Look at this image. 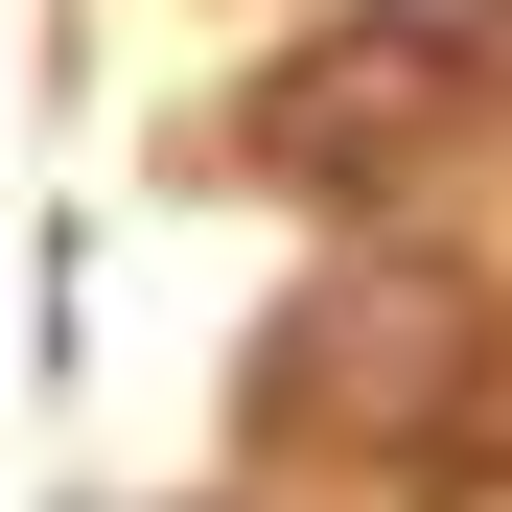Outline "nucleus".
<instances>
[{
    "label": "nucleus",
    "instance_id": "f257e3e1",
    "mask_svg": "<svg viewBox=\"0 0 512 512\" xmlns=\"http://www.w3.org/2000/svg\"><path fill=\"white\" fill-rule=\"evenodd\" d=\"M489 396H512V303L466 280V256H419V233L326 256V280H303L280 326H256V419H280V443H373V466H443Z\"/></svg>",
    "mask_w": 512,
    "mask_h": 512
},
{
    "label": "nucleus",
    "instance_id": "f03ea898",
    "mask_svg": "<svg viewBox=\"0 0 512 512\" xmlns=\"http://www.w3.org/2000/svg\"><path fill=\"white\" fill-rule=\"evenodd\" d=\"M443 117H466V47L419 24V0H373V24H303V47L233 94V163H256V187H303V210H373Z\"/></svg>",
    "mask_w": 512,
    "mask_h": 512
}]
</instances>
